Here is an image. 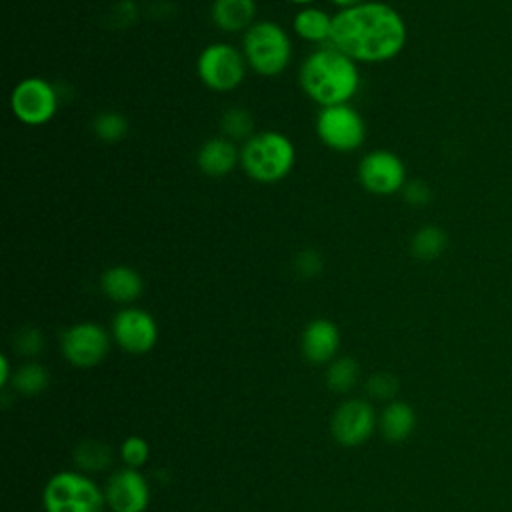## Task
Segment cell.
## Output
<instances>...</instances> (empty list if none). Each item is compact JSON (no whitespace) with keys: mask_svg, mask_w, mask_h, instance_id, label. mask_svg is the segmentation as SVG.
<instances>
[{"mask_svg":"<svg viewBox=\"0 0 512 512\" xmlns=\"http://www.w3.org/2000/svg\"><path fill=\"white\" fill-rule=\"evenodd\" d=\"M406 38L408 30L402 14L386 2L368 0L332 16L330 46L354 62H388L402 52Z\"/></svg>","mask_w":512,"mask_h":512,"instance_id":"obj_1","label":"cell"},{"mask_svg":"<svg viewBox=\"0 0 512 512\" xmlns=\"http://www.w3.org/2000/svg\"><path fill=\"white\" fill-rule=\"evenodd\" d=\"M300 86L310 100L324 106L348 104L360 88V70L344 52L322 46L306 56L298 74Z\"/></svg>","mask_w":512,"mask_h":512,"instance_id":"obj_2","label":"cell"},{"mask_svg":"<svg viewBox=\"0 0 512 512\" xmlns=\"http://www.w3.org/2000/svg\"><path fill=\"white\" fill-rule=\"evenodd\" d=\"M294 162V142L278 130L256 132L240 150V164L244 172L260 184L280 182L292 172Z\"/></svg>","mask_w":512,"mask_h":512,"instance_id":"obj_3","label":"cell"},{"mask_svg":"<svg viewBox=\"0 0 512 512\" xmlns=\"http://www.w3.org/2000/svg\"><path fill=\"white\" fill-rule=\"evenodd\" d=\"M248 68L260 76H280L292 60V40L274 20H256L242 38Z\"/></svg>","mask_w":512,"mask_h":512,"instance_id":"obj_4","label":"cell"},{"mask_svg":"<svg viewBox=\"0 0 512 512\" xmlns=\"http://www.w3.org/2000/svg\"><path fill=\"white\" fill-rule=\"evenodd\" d=\"M106 494L80 472H58L44 488L46 512H102Z\"/></svg>","mask_w":512,"mask_h":512,"instance_id":"obj_5","label":"cell"},{"mask_svg":"<svg viewBox=\"0 0 512 512\" xmlns=\"http://www.w3.org/2000/svg\"><path fill=\"white\" fill-rule=\"evenodd\" d=\"M248 62L242 50L228 42L208 44L196 60V72L202 84L214 92H232L246 78Z\"/></svg>","mask_w":512,"mask_h":512,"instance_id":"obj_6","label":"cell"},{"mask_svg":"<svg viewBox=\"0 0 512 512\" xmlns=\"http://www.w3.org/2000/svg\"><path fill=\"white\" fill-rule=\"evenodd\" d=\"M314 128L326 148L342 154L358 150L366 140V122L350 104L320 108Z\"/></svg>","mask_w":512,"mask_h":512,"instance_id":"obj_7","label":"cell"},{"mask_svg":"<svg viewBox=\"0 0 512 512\" xmlns=\"http://www.w3.org/2000/svg\"><path fill=\"white\" fill-rule=\"evenodd\" d=\"M58 92L46 78L28 76L10 94V110L26 126L48 124L58 110Z\"/></svg>","mask_w":512,"mask_h":512,"instance_id":"obj_8","label":"cell"},{"mask_svg":"<svg viewBox=\"0 0 512 512\" xmlns=\"http://www.w3.org/2000/svg\"><path fill=\"white\" fill-rule=\"evenodd\" d=\"M358 180L364 190L380 196L396 194L406 184V168L392 150L376 148L362 156L358 164Z\"/></svg>","mask_w":512,"mask_h":512,"instance_id":"obj_9","label":"cell"},{"mask_svg":"<svg viewBox=\"0 0 512 512\" xmlns=\"http://www.w3.org/2000/svg\"><path fill=\"white\" fill-rule=\"evenodd\" d=\"M110 348L108 332L94 322H80L62 334V354L80 368L98 364Z\"/></svg>","mask_w":512,"mask_h":512,"instance_id":"obj_10","label":"cell"},{"mask_svg":"<svg viewBox=\"0 0 512 512\" xmlns=\"http://www.w3.org/2000/svg\"><path fill=\"white\" fill-rule=\"evenodd\" d=\"M112 336L130 354L152 350L158 340L156 320L142 308H124L112 320Z\"/></svg>","mask_w":512,"mask_h":512,"instance_id":"obj_11","label":"cell"},{"mask_svg":"<svg viewBox=\"0 0 512 512\" xmlns=\"http://www.w3.org/2000/svg\"><path fill=\"white\" fill-rule=\"evenodd\" d=\"M374 430V410L364 400L344 402L332 416V434L344 446H358Z\"/></svg>","mask_w":512,"mask_h":512,"instance_id":"obj_12","label":"cell"},{"mask_svg":"<svg viewBox=\"0 0 512 512\" xmlns=\"http://www.w3.org/2000/svg\"><path fill=\"white\" fill-rule=\"evenodd\" d=\"M148 498V484L134 468L118 470L106 486V500L114 512H144Z\"/></svg>","mask_w":512,"mask_h":512,"instance_id":"obj_13","label":"cell"},{"mask_svg":"<svg viewBox=\"0 0 512 512\" xmlns=\"http://www.w3.org/2000/svg\"><path fill=\"white\" fill-rule=\"evenodd\" d=\"M240 162V150L236 142L228 140L226 136L208 138L196 154V164L206 176H226L230 174Z\"/></svg>","mask_w":512,"mask_h":512,"instance_id":"obj_14","label":"cell"},{"mask_svg":"<svg viewBox=\"0 0 512 512\" xmlns=\"http://www.w3.org/2000/svg\"><path fill=\"white\" fill-rule=\"evenodd\" d=\"M340 346V332L334 322L326 318L312 320L302 332V352L310 362H328Z\"/></svg>","mask_w":512,"mask_h":512,"instance_id":"obj_15","label":"cell"},{"mask_svg":"<svg viewBox=\"0 0 512 512\" xmlns=\"http://www.w3.org/2000/svg\"><path fill=\"white\" fill-rule=\"evenodd\" d=\"M256 0H214L212 22L224 32H246L256 22Z\"/></svg>","mask_w":512,"mask_h":512,"instance_id":"obj_16","label":"cell"},{"mask_svg":"<svg viewBox=\"0 0 512 512\" xmlns=\"http://www.w3.org/2000/svg\"><path fill=\"white\" fill-rule=\"evenodd\" d=\"M100 288L110 300L124 304L134 302L142 294L144 280L134 268L118 264L104 270L100 276Z\"/></svg>","mask_w":512,"mask_h":512,"instance_id":"obj_17","label":"cell"},{"mask_svg":"<svg viewBox=\"0 0 512 512\" xmlns=\"http://www.w3.org/2000/svg\"><path fill=\"white\" fill-rule=\"evenodd\" d=\"M292 28L298 38L308 40L312 44H330L332 34V16L316 6H304L294 14Z\"/></svg>","mask_w":512,"mask_h":512,"instance_id":"obj_18","label":"cell"},{"mask_svg":"<svg viewBox=\"0 0 512 512\" xmlns=\"http://www.w3.org/2000/svg\"><path fill=\"white\" fill-rule=\"evenodd\" d=\"M416 426V414L406 402H390L380 418L382 434L392 442L406 440Z\"/></svg>","mask_w":512,"mask_h":512,"instance_id":"obj_19","label":"cell"},{"mask_svg":"<svg viewBox=\"0 0 512 512\" xmlns=\"http://www.w3.org/2000/svg\"><path fill=\"white\" fill-rule=\"evenodd\" d=\"M220 130H222V136H226L232 142H238V140L246 142L256 134L254 116L246 108H240V106L228 108L222 114Z\"/></svg>","mask_w":512,"mask_h":512,"instance_id":"obj_20","label":"cell"},{"mask_svg":"<svg viewBox=\"0 0 512 512\" xmlns=\"http://www.w3.org/2000/svg\"><path fill=\"white\" fill-rule=\"evenodd\" d=\"M92 130L98 140L114 144V142H120L128 134V120L120 112L106 110V112H100L98 116H94Z\"/></svg>","mask_w":512,"mask_h":512,"instance_id":"obj_21","label":"cell"},{"mask_svg":"<svg viewBox=\"0 0 512 512\" xmlns=\"http://www.w3.org/2000/svg\"><path fill=\"white\" fill-rule=\"evenodd\" d=\"M446 246V236L440 228L436 226H424L420 228L414 236H412V242H410V248H412V254L420 260H432L436 256L442 254Z\"/></svg>","mask_w":512,"mask_h":512,"instance_id":"obj_22","label":"cell"},{"mask_svg":"<svg viewBox=\"0 0 512 512\" xmlns=\"http://www.w3.org/2000/svg\"><path fill=\"white\" fill-rule=\"evenodd\" d=\"M74 460L84 470H102L112 462V450L102 442L88 440L76 448Z\"/></svg>","mask_w":512,"mask_h":512,"instance_id":"obj_23","label":"cell"},{"mask_svg":"<svg viewBox=\"0 0 512 512\" xmlns=\"http://www.w3.org/2000/svg\"><path fill=\"white\" fill-rule=\"evenodd\" d=\"M356 380H358V364L348 356L332 362L326 372V382L334 392L350 390L356 384Z\"/></svg>","mask_w":512,"mask_h":512,"instance_id":"obj_24","label":"cell"},{"mask_svg":"<svg viewBox=\"0 0 512 512\" xmlns=\"http://www.w3.org/2000/svg\"><path fill=\"white\" fill-rule=\"evenodd\" d=\"M48 386V372L40 364H26L16 374V388L24 394H38Z\"/></svg>","mask_w":512,"mask_h":512,"instance_id":"obj_25","label":"cell"},{"mask_svg":"<svg viewBox=\"0 0 512 512\" xmlns=\"http://www.w3.org/2000/svg\"><path fill=\"white\" fill-rule=\"evenodd\" d=\"M120 450H122V460L128 464V468H138L148 458V444L138 436H130L128 440H124Z\"/></svg>","mask_w":512,"mask_h":512,"instance_id":"obj_26","label":"cell"},{"mask_svg":"<svg viewBox=\"0 0 512 512\" xmlns=\"http://www.w3.org/2000/svg\"><path fill=\"white\" fill-rule=\"evenodd\" d=\"M294 268L300 276L314 278L316 274L322 272V256L314 248H306V250L298 252V256L294 260Z\"/></svg>","mask_w":512,"mask_h":512,"instance_id":"obj_27","label":"cell"},{"mask_svg":"<svg viewBox=\"0 0 512 512\" xmlns=\"http://www.w3.org/2000/svg\"><path fill=\"white\" fill-rule=\"evenodd\" d=\"M42 344H44V340H42V334L36 330V328H22L18 334H16V338H14V346H16V350L20 352V354H24V356H34V354H38L40 350H42Z\"/></svg>","mask_w":512,"mask_h":512,"instance_id":"obj_28","label":"cell"},{"mask_svg":"<svg viewBox=\"0 0 512 512\" xmlns=\"http://www.w3.org/2000/svg\"><path fill=\"white\" fill-rule=\"evenodd\" d=\"M368 392L374 398H384V400L392 398L398 392V380L392 374H386V372L374 374L368 382Z\"/></svg>","mask_w":512,"mask_h":512,"instance_id":"obj_29","label":"cell"},{"mask_svg":"<svg viewBox=\"0 0 512 512\" xmlns=\"http://www.w3.org/2000/svg\"><path fill=\"white\" fill-rule=\"evenodd\" d=\"M402 192H404L406 202L412 206H424L430 198V188L422 180H412V182L404 184Z\"/></svg>","mask_w":512,"mask_h":512,"instance_id":"obj_30","label":"cell"},{"mask_svg":"<svg viewBox=\"0 0 512 512\" xmlns=\"http://www.w3.org/2000/svg\"><path fill=\"white\" fill-rule=\"evenodd\" d=\"M330 2L342 10V8H350V6H356V4H362L368 0H330Z\"/></svg>","mask_w":512,"mask_h":512,"instance_id":"obj_31","label":"cell"},{"mask_svg":"<svg viewBox=\"0 0 512 512\" xmlns=\"http://www.w3.org/2000/svg\"><path fill=\"white\" fill-rule=\"evenodd\" d=\"M8 380V360L6 356H0V382L4 384Z\"/></svg>","mask_w":512,"mask_h":512,"instance_id":"obj_32","label":"cell"},{"mask_svg":"<svg viewBox=\"0 0 512 512\" xmlns=\"http://www.w3.org/2000/svg\"><path fill=\"white\" fill-rule=\"evenodd\" d=\"M288 2H292V4H298V6H312V2H316V0H288Z\"/></svg>","mask_w":512,"mask_h":512,"instance_id":"obj_33","label":"cell"}]
</instances>
